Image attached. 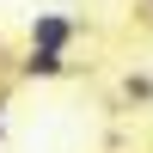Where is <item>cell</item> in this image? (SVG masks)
I'll list each match as a JSON object with an SVG mask.
<instances>
[{
    "instance_id": "6da1fadb",
    "label": "cell",
    "mask_w": 153,
    "mask_h": 153,
    "mask_svg": "<svg viewBox=\"0 0 153 153\" xmlns=\"http://www.w3.org/2000/svg\"><path fill=\"white\" fill-rule=\"evenodd\" d=\"M68 43H74V19H68V12H37V19H31V49L61 55Z\"/></svg>"
},
{
    "instance_id": "7a4b0ae2",
    "label": "cell",
    "mask_w": 153,
    "mask_h": 153,
    "mask_svg": "<svg viewBox=\"0 0 153 153\" xmlns=\"http://www.w3.org/2000/svg\"><path fill=\"white\" fill-rule=\"evenodd\" d=\"M61 68H68V55H49V49H31V55H25V74H43V80L61 74Z\"/></svg>"
}]
</instances>
